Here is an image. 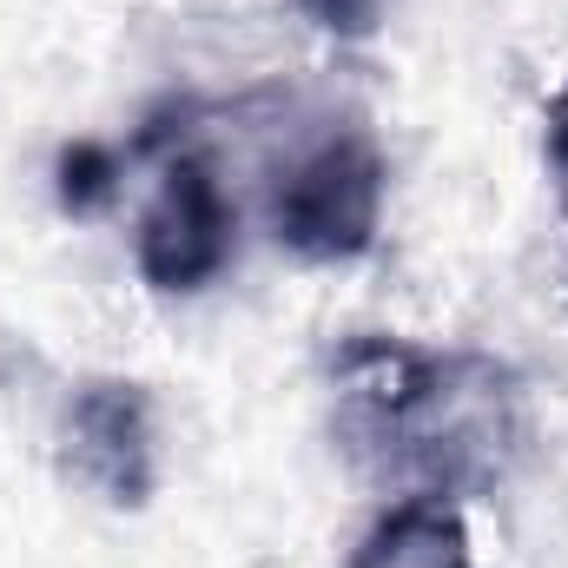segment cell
<instances>
[{"instance_id": "obj_1", "label": "cell", "mask_w": 568, "mask_h": 568, "mask_svg": "<svg viewBox=\"0 0 568 568\" xmlns=\"http://www.w3.org/2000/svg\"><path fill=\"white\" fill-rule=\"evenodd\" d=\"M337 443L357 469L404 496H456L489 483L523 429V390L496 357L424 351L404 337H351L331 357Z\"/></svg>"}, {"instance_id": "obj_2", "label": "cell", "mask_w": 568, "mask_h": 568, "mask_svg": "<svg viewBox=\"0 0 568 568\" xmlns=\"http://www.w3.org/2000/svg\"><path fill=\"white\" fill-rule=\"evenodd\" d=\"M384 152L371 133L337 126L317 145H304L278 179H272V232L284 252L311 265H344L377 245L384 225Z\"/></svg>"}, {"instance_id": "obj_3", "label": "cell", "mask_w": 568, "mask_h": 568, "mask_svg": "<svg viewBox=\"0 0 568 568\" xmlns=\"http://www.w3.org/2000/svg\"><path fill=\"white\" fill-rule=\"evenodd\" d=\"M232 239H239V212L219 185V165L205 152H179L159 172V192L140 212V278L152 291H205L232 265Z\"/></svg>"}, {"instance_id": "obj_4", "label": "cell", "mask_w": 568, "mask_h": 568, "mask_svg": "<svg viewBox=\"0 0 568 568\" xmlns=\"http://www.w3.org/2000/svg\"><path fill=\"white\" fill-rule=\"evenodd\" d=\"M60 469L113 509H145L152 463V397L133 377H87L60 410Z\"/></svg>"}, {"instance_id": "obj_5", "label": "cell", "mask_w": 568, "mask_h": 568, "mask_svg": "<svg viewBox=\"0 0 568 568\" xmlns=\"http://www.w3.org/2000/svg\"><path fill=\"white\" fill-rule=\"evenodd\" d=\"M344 568H476V556L449 496H397Z\"/></svg>"}, {"instance_id": "obj_6", "label": "cell", "mask_w": 568, "mask_h": 568, "mask_svg": "<svg viewBox=\"0 0 568 568\" xmlns=\"http://www.w3.org/2000/svg\"><path fill=\"white\" fill-rule=\"evenodd\" d=\"M113 185H120V152H113V145H100V140L60 145V159H53V192H60V212L87 219V212H100V205L113 199Z\"/></svg>"}, {"instance_id": "obj_7", "label": "cell", "mask_w": 568, "mask_h": 568, "mask_svg": "<svg viewBox=\"0 0 568 568\" xmlns=\"http://www.w3.org/2000/svg\"><path fill=\"white\" fill-rule=\"evenodd\" d=\"M304 13L324 33H344V40H364L377 27V0H304Z\"/></svg>"}, {"instance_id": "obj_8", "label": "cell", "mask_w": 568, "mask_h": 568, "mask_svg": "<svg viewBox=\"0 0 568 568\" xmlns=\"http://www.w3.org/2000/svg\"><path fill=\"white\" fill-rule=\"evenodd\" d=\"M549 165L562 172V185H568V87L549 100Z\"/></svg>"}]
</instances>
